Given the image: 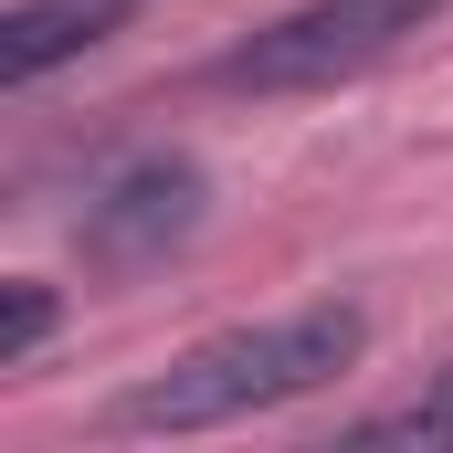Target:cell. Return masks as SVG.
Here are the masks:
<instances>
[{"mask_svg":"<svg viewBox=\"0 0 453 453\" xmlns=\"http://www.w3.org/2000/svg\"><path fill=\"white\" fill-rule=\"evenodd\" d=\"M443 11L453 0H306V11L264 21L253 42H232L211 64V85L222 96H327V85H358L369 64H390Z\"/></svg>","mask_w":453,"mask_h":453,"instance_id":"obj_2","label":"cell"},{"mask_svg":"<svg viewBox=\"0 0 453 453\" xmlns=\"http://www.w3.org/2000/svg\"><path fill=\"white\" fill-rule=\"evenodd\" d=\"M358 348H369L358 306H296V317L232 327V338H201V348H180L169 369H148L106 411V433H211V422L285 411V401L327 390L338 369H358Z\"/></svg>","mask_w":453,"mask_h":453,"instance_id":"obj_1","label":"cell"},{"mask_svg":"<svg viewBox=\"0 0 453 453\" xmlns=\"http://www.w3.org/2000/svg\"><path fill=\"white\" fill-rule=\"evenodd\" d=\"M42 327H53V285H32V274H21V285H11V317H0V358H32Z\"/></svg>","mask_w":453,"mask_h":453,"instance_id":"obj_6","label":"cell"},{"mask_svg":"<svg viewBox=\"0 0 453 453\" xmlns=\"http://www.w3.org/2000/svg\"><path fill=\"white\" fill-rule=\"evenodd\" d=\"M116 21V0H21L11 21H0V85H32V74H53V64H74V53H96Z\"/></svg>","mask_w":453,"mask_h":453,"instance_id":"obj_4","label":"cell"},{"mask_svg":"<svg viewBox=\"0 0 453 453\" xmlns=\"http://www.w3.org/2000/svg\"><path fill=\"white\" fill-rule=\"evenodd\" d=\"M348 443H453V369H443V390H422L401 411H369Z\"/></svg>","mask_w":453,"mask_h":453,"instance_id":"obj_5","label":"cell"},{"mask_svg":"<svg viewBox=\"0 0 453 453\" xmlns=\"http://www.w3.org/2000/svg\"><path fill=\"white\" fill-rule=\"evenodd\" d=\"M211 222V180H201V158H127L106 190L85 201V264L96 274H148V264H169L190 232Z\"/></svg>","mask_w":453,"mask_h":453,"instance_id":"obj_3","label":"cell"}]
</instances>
